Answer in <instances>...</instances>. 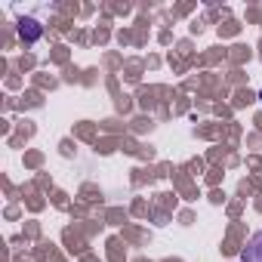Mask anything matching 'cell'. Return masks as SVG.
<instances>
[{"mask_svg":"<svg viewBox=\"0 0 262 262\" xmlns=\"http://www.w3.org/2000/svg\"><path fill=\"white\" fill-rule=\"evenodd\" d=\"M40 34H43V28H40V22H37V19H22V22H19V37H22L25 43L40 40Z\"/></svg>","mask_w":262,"mask_h":262,"instance_id":"2","label":"cell"},{"mask_svg":"<svg viewBox=\"0 0 262 262\" xmlns=\"http://www.w3.org/2000/svg\"><path fill=\"white\" fill-rule=\"evenodd\" d=\"M259 99H262V93H259Z\"/></svg>","mask_w":262,"mask_h":262,"instance_id":"3","label":"cell"},{"mask_svg":"<svg viewBox=\"0 0 262 262\" xmlns=\"http://www.w3.org/2000/svg\"><path fill=\"white\" fill-rule=\"evenodd\" d=\"M241 262H262V231H256V234L247 241V247H244V253H241Z\"/></svg>","mask_w":262,"mask_h":262,"instance_id":"1","label":"cell"}]
</instances>
